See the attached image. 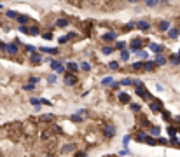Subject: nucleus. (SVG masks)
Masks as SVG:
<instances>
[{"instance_id": "f257e3e1", "label": "nucleus", "mask_w": 180, "mask_h": 157, "mask_svg": "<svg viewBox=\"0 0 180 157\" xmlns=\"http://www.w3.org/2000/svg\"><path fill=\"white\" fill-rule=\"evenodd\" d=\"M129 47H131V51H133V53H137L138 49H142V47H143V40H140V38H133V40L129 42Z\"/></svg>"}, {"instance_id": "f03ea898", "label": "nucleus", "mask_w": 180, "mask_h": 157, "mask_svg": "<svg viewBox=\"0 0 180 157\" xmlns=\"http://www.w3.org/2000/svg\"><path fill=\"white\" fill-rule=\"evenodd\" d=\"M65 84L66 86H75L77 84V77H75V73H65Z\"/></svg>"}, {"instance_id": "7ed1b4c3", "label": "nucleus", "mask_w": 180, "mask_h": 157, "mask_svg": "<svg viewBox=\"0 0 180 157\" xmlns=\"http://www.w3.org/2000/svg\"><path fill=\"white\" fill-rule=\"evenodd\" d=\"M4 49H5L9 54H12V56H14V54H18V51H19L16 42H12V44H5V47H4Z\"/></svg>"}, {"instance_id": "20e7f679", "label": "nucleus", "mask_w": 180, "mask_h": 157, "mask_svg": "<svg viewBox=\"0 0 180 157\" xmlns=\"http://www.w3.org/2000/svg\"><path fill=\"white\" fill-rule=\"evenodd\" d=\"M103 134L105 136H108V138H112V136H116V127L112 126V124H108V126H105L103 127Z\"/></svg>"}, {"instance_id": "39448f33", "label": "nucleus", "mask_w": 180, "mask_h": 157, "mask_svg": "<svg viewBox=\"0 0 180 157\" xmlns=\"http://www.w3.org/2000/svg\"><path fill=\"white\" fill-rule=\"evenodd\" d=\"M30 61H32V65H40L42 63V56H40V53H32L30 54Z\"/></svg>"}, {"instance_id": "423d86ee", "label": "nucleus", "mask_w": 180, "mask_h": 157, "mask_svg": "<svg viewBox=\"0 0 180 157\" xmlns=\"http://www.w3.org/2000/svg\"><path fill=\"white\" fill-rule=\"evenodd\" d=\"M156 65H164V63H168V58L163 54V53H156Z\"/></svg>"}, {"instance_id": "0eeeda50", "label": "nucleus", "mask_w": 180, "mask_h": 157, "mask_svg": "<svg viewBox=\"0 0 180 157\" xmlns=\"http://www.w3.org/2000/svg\"><path fill=\"white\" fill-rule=\"evenodd\" d=\"M72 152H75V145H74V143H65V145H63L61 154H72Z\"/></svg>"}, {"instance_id": "6e6552de", "label": "nucleus", "mask_w": 180, "mask_h": 157, "mask_svg": "<svg viewBox=\"0 0 180 157\" xmlns=\"http://www.w3.org/2000/svg\"><path fill=\"white\" fill-rule=\"evenodd\" d=\"M149 49H150L152 53H163V51H164V46H159V44L150 42V44H149Z\"/></svg>"}, {"instance_id": "1a4fd4ad", "label": "nucleus", "mask_w": 180, "mask_h": 157, "mask_svg": "<svg viewBox=\"0 0 180 157\" xmlns=\"http://www.w3.org/2000/svg\"><path fill=\"white\" fill-rule=\"evenodd\" d=\"M150 110L152 112H161V101H157V100H150Z\"/></svg>"}, {"instance_id": "9d476101", "label": "nucleus", "mask_w": 180, "mask_h": 157, "mask_svg": "<svg viewBox=\"0 0 180 157\" xmlns=\"http://www.w3.org/2000/svg\"><path fill=\"white\" fill-rule=\"evenodd\" d=\"M137 28H140L142 32H147L150 28V23L149 21H137Z\"/></svg>"}, {"instance_id": "9b49d317", "label": "nucleus", "mask_w": 180, "mask_h": 157, "mask_svg": "<svg viewBox=\"0 0 180 157\" xmlns=\"http://www.w3.org/2000/svg\"><path fill=\"white\" fill-rule=\"evenodd\" d=\"M49 63H51V68H53V70H56V72H63V65H61L60 61H56V59H51Z\"/></svg>"}, {"instance_id": "f8f14e48", "label": "nucleus", "mask_w": 180, "mask_h": 157, "mask_svg": "<svg viewBox=\"0 0 180 157\" xmlns=\"http://www.w3.org/2000/svg\"><path fill=\"white\" fill-rule=\"evenodd\" d=\"M117 38V35L114 33V32H107V33H103V40L105 42H114Z\"/></svg>"}, {"instance_id": "ddd939ff", "label": "nucleus", "mask_w": 180, "mask_h": 157, "mask_svg": "<svg viewBox=\"0 0 180 157\" xmlns=\"http://www.w3.org/2000/svg\"><path fill=\"white\" fill-rule=\"evenodd\" d=\"M168 61H170L171 65H180V54H178V53H175V54H170Z\"/></svg>"}, {"instance_id": "4468645a", "label": "nucleus", "mask_w": 180, "mask_h": 157, "mask_svg": "<svg viewBox=\"0 0 180 157\" xmlns=\"http://www.w3.org/2000/svg\"><path fill=\"white\" fill-rule=\"evenodd\" d=\"M66 68H68V72H72V73H75V72L79 70V65H77L75 61H68V63H66Z\"/></svg>"}, {"instance_id": "2eb2a0df", "label": "nucleus", "mask_w": 180, "mask_h": 157, "mask_svg": "<svg viewBox=\"0 0 180 157\" xmlns=\"http://www.w3.org/2000/svg\"><path fill=\"white\" fill-rule=\"evenodd\" d=\"M157 28H159L161 32H168L170 30V21H159V25H157Z\"/></svg>"}, {"instance_id": "dca6fc26", "label": "nucleus", "mask_w": 180, "mask_h": 157, "mask_svg": "<svg viewBox=\"0 0 180 157\" xmlns=\"http://www.w3.org/2000/svg\"><path fill=\"white\" fill-rule=\"evenodd\" d=\"M16 21H18V23L19 25H26L28 23V21H32L28 16H23V14H18V18H16Z\"/></svg>"}, {"instance_id": "f3484780", "label": "nucleus", "mask_w": 180, "mask_h": 157, "mask_svg": "<svg viewBox=\"0 0 180 157\" xmlns=\"http://www.w3.org/2000/svg\"><path fill=\"white\" fill-rule=\"evenodd\" d=\"M154 68H156V61H145V63H143V70L152 72Z\"/></svg>"}, {"instance_id": "a211bd4d", "label": "nucleus", "mask_w": 180, "mask_h": 157, "mask_svg": "<svg viewBox=\"0 0 180 157\" xmlns=\"http://www.w3.org/2000/svg\"><path fill=\"white\" fill-rule=\"evenodd\" d=\"M68 23H70V21L66 19V18H60V19L56 21V26H60V28H65V26H68Z\"/></svg>"}, {"instance_id": "6ab92c4d", "label": "nucleus", "mask_w": 180, "mask_h": 157, "mask_svg": "<svg viewBox=\"0 0 180 157\" xmlns=\"http://www.w3.org/2000/svg\"><path fill=\"white\" fill-rule=\"evenodd\" d=\"M40 53H47V54H58V49H53V47H39Z\"/></svg>"}, {"instance_id": "aec40b11", "label": "nucleus", "mask_w": 180, "mask_h": 157, "mask_svg": "<svg viewBox=\"0 0 180 157\" xmlns=\"http://www.w3.org/2000/svg\"><path fill=\"white\" fill-rule=\"evenodd\" d=\"M51 138H53V133H51V131H42V134H40V140H42V142L51 140Z\"/></svg>"}, {"instance_id": "412c9836", "label": "nucleus", "mask_w": 180, "mask_h": 157, "mask_svg": "<svg viewBox=\"0 0 180 157\" xmlns=\"http://www.w3.org/2000/svg\"><path fill=\"white\" fill-rule=\"evenodd\" d=\"M168 35H170V38H177L180 35V30L178 28H170L168 30Z\"/></svg>"}, {"instance_id": "4be33fe9", "label": "nucleus", "mask_w": 180, "mask_h": 157, "mask_svg": "<svg viewBox=\"0 0 180 157\" xmlns=\"http://www.w3.org/2000/svg\"><path fill=\"white\" fill-rule=\"evenodd\" d=\"M143 143H147V145H150V147H156V145H159V143H157V140H154V138H150V136H145Z\"/></svg>"}, {"instance_id": "5701e85b", "label": "nucleus", "mask_w": 180, "mask_h": 157, "mask_svg": "<svg viewBox=\"0 0 180 157\" xmlns=\"http://www.w3.org/2000/svg\"><path fill=\"white\" fill-rule=\"evenodd\" d=\"M114 51H116V49L112 47V46H103V47H102V53H103V54H112Z\"/></svg>"}, {"instance_id": "b1692460", "label": "nucleus", "mask_w": 180, "mask_h": 157, "mask_svg": "<svg viewBox=\"0 0 180 157\" xmlns=\"http://www.w3.org/2000/svg\"><path fill=\"white\" fill-rule=\"evenodd\" d=\"M119 101H121V103H129V94L121 93V94H119Z\"/></svg>"}, {"instance_id": "393cba45", "label": "nucleus", "mask_w": 180, "mask_h": 157, "mask_svg": "<svg viewBox=\"0 0 180 157\" xmlns=\"http://www.w3.org/2000/svg\"><path fill=\"white\" fill-rule=\"evenodd\" d=\"M131 68H133V70H142V68H143V63H142V61H135V63L131 65Z\"/></svg>"}, {"instance_id": "a878e982", "label": "nucleus", "mask_w": 180, "mask_h": 157, "mask_svg": "<svg viewBox=\"0 0 180 157\" xmlns=\"http://www.w3.org/2000/svg\"><path fill=\"white\" fill-rule=\"evenodd\" d=\"M39 26H32V28H28V35H33V37H37L39 35Z\"/></svg>"}, {"instance_id": "bb28decb", "label": "nucleus", "mask_w": 180, "mask_h": 157, "mask_svg": "<svg viewBox=\"0 0 180 157\" xmlns=\"http://www.w3.org/2000/svg\"><path fill=\"white\" fill-rule=\"evenodd\" d=\"M40 121H44V122H51V121H54V115H49V114L40 115Z\"/></svg>"}, {"instance_id": "cd10ccee", "label": "nucleus", "mask_w": 180, "mask_h": 157, "mask_svg": "<svg viewBox=\"0 0 180 157\" xmlns=\"http://www.w3.org/2000/svg\"><path fill=\"white\" fill-rule=\"evenodd\" d=\"M145 136H147V133L140 131V133L137 134V136H135V140H137V142H143V140H145Z\"/></svg>"}, {"instance_id": "c85d7f7f", "label": "nucleus", "mask_w": 180, "mask_h": 157, "mask_svg": "<svg viewBox=\"0 0 180 157\" xmlns=\"http://www.w3.org/2000/svg\"><path fill=\"white\" fill-rule=\"evenodd\" d=\"M135 54H137V58H142V59H145V58H147V51H143V49H138Z\"/></svg>"}, {"instance_id": "c756f323", "label": "nucleus", "mask_w": 180, "mask_h": 157, "mask_svg": "<svg viewBox=\"0 0 180 157\" xmlns=\"http://www.w3.org/2000/svg\"><path fill=\"white\" fill-rule=\"evenodd\" d=\"M108 68L110 70H119V61H110L108 63Z\"/></svg>"}, {"instance_id": "7c9ffc66", "label": "nucleus", "mask_w": 180, "mask_h": 157, "mask_svg": "<svg viewBox=\"0 0 180 157\" xmlns=\"http://www.w3.org/2000/svg\"><path fill=\"white\" fill-rule=\"evenodd\" d=\"M159 127H156V126H150V134H152V136H159Z\"/></svg>"}, {"instance_id": "2f4dec72", "label": "nucleus", "mask_w": 180, "mask_h": 157, "mask_svg": "<svg viewBox=\"0 0 180 157\" xmlns=\"http://www.w3.org/2000/svg\"><path fill=\"white\" fill-rule=\"evenodd\" d=\"M121 59H122V61H128V59H129V53H128L126 49L121 51Z\"/></svg>"}, {"instance_id": "473e14b6", "label": "nucleus", "mask_w": 180, "mask_h": 157, "mask_svg": "<svg viewBox=\"0 0 180 157\" xmlns=\"http://www.w3.org/2000/svg\"><path fill=\"white\" fill-rule=\"evenodd\" d=\"M30 103H32L35 108H40V105H42V103H40V100H37V98H32V100H30Z\"/></svg>"}, {"instance_id": "72a5a7b5", "label": "nucleus", "mask_w": 180, "mask_h": 157, "mask_svg": "<svg viewBox=\"0 0 180 157\" xmlns=\"http://www.w3.org/2000/svg\"><path fill=\"white\" fill-rule=\"evenodd\" d=\"M161 114H163V119H164V121H173L170 112H164V110H161Z\"/></svg>"}, {"instance_id": "f704fd0d", "label": "nucleus", "mask_w": 180, "mask_h": 157, "mask_svg": "<svg viewBox=\"0 0 180 157\" xmlns=\"http://www.w3.org/2000/svg\"><path fill=\"white\" fill-rule=\"evenodd\" d=\"M145 4H147V7H154L159 4V0H145Z\"/></svg>"}, {"instance_id": "c9c22d12", "label": "nucleus", "mask_w": 180, "mask_h": 157, "mask_svg": "<svg viewBox=\"0 0 180 157\" xmlns=\"http://www.w3.org/2000/svg\"><path fill=\"white\" fill-rule=\"evenodd\" d=\"M168 133H170V136H177L178 129H177V127H173V126H170V127H168Z\"/></svg>"}, {"instance_id": "e433bc0d", "label": "nucleus", "mask_w": 180, "mask_h": 157, "mask_svg": "<svg viewBox=\"0 0 180 157\" xmlns=\"http://www.w3.org/2000/svg\"><path fill=\"white\" fill-rule=\"evenodd\" d=\"M116 49H119V51L126 49V42H116Z\"/></svg>"}, {"instance_id": "4c0bfd02", "label": "nucleus", "mask_w": 180, "mask_h": 157, "mask_svg": "<svg viewBox=\"0 0 180 157\" xmlns=\"http://www.w3.org/2000/svg\"><path fill=\"white\" fill-rule=\"evenodd\" d=\"M5 16H7V18H11V19H16V18H18V12H14V11H7V12H5Z\"/></svg>"}, {"instance_id": "58836bf2", "label": "nucleus", "mask_w": 180, "mask_h": 157, "mask_svg": "<svg viewBox=\"0 0 180 157\" xmlns=\"http://www.w3.org/2000/svg\"><path fill=\"white\" fill-rule=\"evenodd\" d=\"M79 68H82L84 72H89V70H91V66H89L87 63H81V65H79Z\"/></svg>"}, {"instance_id": "ea45409f", "label": "nucleus", "mask_w": 180, "mask_h": 157, "mask_svg": "<svg viewBox=\"0 0 180 157\" xmlns=\"http://www.w3.org/2000/svg\"><path fill=\"white\" fill-rule=\"evenodd\" d=\"M25 51H26V53H30V54H32V53H35V51H37V49H35V47H33V46H30V44H26V46H25Z\"/></svg>"}, {"instance_id": "a19ab883", "label": "nucleus", "mask_w": 180, "mask_h": 157, "mask_svg": "<svg viewBox=\"0 0 180 157\" xmlns=\"http://www.w3.org/2000/svg\"><path fill=\"white\" fill-rule=\"evenodd\" d=\"M129 105H131V110H133V112H140V108H142L138 103H129Z\"/></svg>"}, {"instance_id": "79ce46f5", "label": "nucleus", "mask_w": 180, "mask_h": 157, "mask_svg": "<svg viewBox=\"0 0 180 157\" xmlns=\"http://www.w3.org/2000/svg\"><path fill=\"white\" fill-rule=\"evenodd\" d=\"M112 82H114V80H112V77H105V79L102 80V84H103V86H108V84H112Z\"/></svg>"}, {"instance_id": "37998d69", "label": "nucleus", "mask_w": 180, "mask_h": 157, "mask_svg": "<svg viewBox=\"0 0 180 157\" xmlns=\"http://www.w3.org/2000/svg\"><path fill=\"white\" fill-rule=\"evenodd\" d=\"M42 37L46 38V40H53V33H51V32H46V33H44Z\"/></svg>"}, {"instance_id": "c03bdc74", "label": "nucleus", "mask_w": 180, "mask_h": 157, "mask_svg": "<svg viewBox=\"0 0 180 157\" xmlns=\"http://www.w3.org/2000/svg\"><path fill=\"white\" fill-rule=\"evenodd\" d=\"M19 32H21V33H25V35H28V28H26L25 25H21V26H19Z\"/></svg>"}, {"instance_id": "a18cd8bd", "label": "nucleus", "mask_w": 180, "mask_h": 157, "mask_svg": "<svg viewBox=\"0 0 180 157\" xmlns=\"http://www.w3.org/2000/svg\"><path fill=\"white\" fill-rule=\"evenodd\" d=\"M56 79H58L56 75H51V77H47V82H49V84H54V82H56Z\"/></svg>"}, {"instance_id": "49530a36", "label": "nucleus", "mask_w": 180, "mask_h": 157, "mask_svg": "<svg viewBox=\"0 0 180 157\" xmlns=\"http://www.w3.org/2000/svg\"><path fill=\"white\" fill-rule=\"evenodd\" d=\"M133 84V80H129V79H124L122 82H121V86H131Z\"/></svg>"}, {"instance_id": "de8ad7c7", "label": "nucleus", "mask_w": 180, "mask_h": 157, "mask_svg": "<svg viewBox=\"0 0 180 157\" xmlns=\"http://www.w3.org/2000/svg\"><path fill=\"white\" fill-rule=\"evenodd\" d=\"M33 86H35V84H32V82H30L28 86H25V91H33Z\"/></svg>"}, {"instance_id": "09e8293b", "label": "nucleus", "mask_w": 180, "mask_h": 157, "mask_svg": "<svg viewBox=\"0 0 180 157\" xmlns=\"http://www.w3.org/2000/svg\"><path fill=\"white\" fill-rule=\"evenodd\" d=\"M30 82H32V84H37V82H39V77L32 75V77H30Z\"/></svg>"}, {"instance_id": "8fccbe9b", "label": "nucleus", "mask_w": 180, "mask_h": 157, "mask_svg": "<svg viewBox=\"0 0 180 157\" xmlns=\"http://www.w3.org/2000/svg\"><path fill=\"white\" fill-rule=\"evenodd\" d=\"M135 26H137V23H128V25H126V30H131V28H135Z\"/></svg>"}, {"instance_id": "3c124183", "label": "nucleus", "mask_w": 180, "mask_h": 157, "mask_svg": "<svg viewBox=\"0 0 180 157\" xmlns=\"http://www.w3.org/2000/svg\"><path fill=\"white\" fill-rule=\"evenodd\" d=\"M66 40H68V37H60V44H65Z\"/></svg>"}, {"instance_id": "603ef678", "label": "nucleus", "mask_w": 180, "mask_h": 157, "mask_svg": "<svg viewBox=\"0 0 180 157\" xmlns=\"http://www.w3.org/2000/svg\"><path fill=\"white\" fill-rule=\"evenodd\" d=\"M40 103H42V105H51V101H49V100H40Z\"/></svg>"}, {"instance_id": "864d4df0", "label": "nucleus", "mask_w": 180, "mask_h": 157, "mask_svg": "<svg viewBox=\"0 0 180 157\" xmlns=\"http://www.w3.org/2000/svg\"><path fill=\"white\" fill-rule=\"evenodd\" d=\"M119 154H121V155H128V154H129V150H126V148H124V150H121Z\"/></svg>"}, {"instance_id": "5fc2aeb1", "label": "nucleus", "mask_w": 180, "mask_h": 157, "mask_svg": "<svg viewBox=\"0 0 180 157\" xmlns=\"http://www.w3.org/2000/svg\"><path fill=\"white\" fill-rule=\"evenodd\" d=\"M129 2H138V0H129Z\"/></svg>"}, {"instance_id": "6e6d98bb", "label": "nucleus", "mask_w": 180, "mask_h": 157, "mask_svg": "<svg viewBox=\"0 0 180 157\" xmlns=\"http://www.w3.org/2000/svg\"><path fill=\"white\" fill-rule=\"evenodd\" d=\"M0 9H2V4H0Z\"/></svg>"}, {"instance_id": "4d7b16f0", "label": "nucleus", "mask_w": 180, "mask_h": 157, "mask_svg": "<svg viewBox=\"0 0 180 157\" xmlns=\"http://www.w3.org/2000/svg\"><path fill=\"white\" fill-rule=\"evenodd\" d=\"M0 25H2V23H0Z\"/></svg>"}, {"instance_id": "13d9d810", "label": "nucleus", "mask_w": 180, "mask_h": 157, "mask_svg": "<svg viewBox=\"0 0 180 157\" xmlns=\"http://www.w3.org/2000/svg\"><path fill=\"white\" fill-rule=\"evenodd\" d=\"M178 54H180V53H178Z\"/></svg>"}]
</instances>
